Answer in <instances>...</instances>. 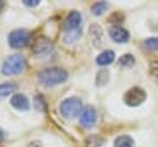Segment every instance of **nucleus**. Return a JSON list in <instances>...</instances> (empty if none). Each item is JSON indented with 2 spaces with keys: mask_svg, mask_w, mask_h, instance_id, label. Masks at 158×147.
Returning <instances> with one entry per match:
<instances>
[{
  "mask_svg": "<svg viewBox=\"0 0 158 147\" xmlns=\"http://www.w3.org/2000/svg\"><path fill=\"white\" fill-rule=\"evenodd\" d=\"M68 78V73L62 68H46L37 73L38 83L44 86H54L63 82H65Z\"/></svg>",
  "mask_w": 158,
  "mask_h": 147,
  "instance_id": "nucleus-1",
  "label": "nucleus"
},
{
  "mask_svg": "<svg viewBox=\"0 0 158 147\" xmlns=\"http://www.w3.org/2000/svg\"><path fill=\"white\" fill-rule=\"evenodd\" d=\"M26 68V59L22 54L15 53L9 56L2 65H1V73L5 75H16L25 70Z\"/></svg>",
  "mask_w": 158,
  "mask_h": 147,
  "instance_id": "nucleus-2",
  "label": "nucleus"
},
{
  "mask_svg": "<svg viewBox=\"0 0 158 147\" xmlns=\"http://www.w3.org/2000/svg\"><path fill=\"white\" fill-rule=\"evenodd\" d=\"M81 101L78 98H68L64 99L59 105L60 115L65 120H73L81 112Z\"/></svg>",
  "mask_w": 158,
  "mask_h": 147,
  "instance_id": "nucleus-3",
  "label": "nucleus"
},
{
  "mask_svg": "<svg viewBox=\"0 0 158 147\" xmlns=\"http://www.w3.org/2000/svg\"><path fill=\"white\" fill-rule=\"evenodd\" d=\"M147 98L146 91L139 86H133L127 90L123 95V101L128 106H138L141 105Z\"/></svg>",
  "mask_w": 158,
  "mask_h": 147,
  "instance_id": "nucleus-4",
  "label": "nucleus"
},
{
  "mask_svg": "<svg viewBox=\"0 0 158 147\" xmlns=\"http://www.w3.org/2000/svg\"><path fill=\"white\" fill-rule=\"evenodd\" d=\"M30 32L23 28L14 30L9 33V44L12 48H21L28 44L30 42Z\"/></svg>",
  "mask_w": 158,
  "mask_h": 147,
  "instance_id": "nucleus-5",
  "label": "nucleus"
},
{
  "mask_svg": "<svg viewBox=\"0 0 158 147\" xmlns=\"http://www.w3.org/2000/svg\"><path fill=\"white\" fill-rule=\"evenodd\" d=\"M79 122L83 127L85 128H90L95 125L96 122V110L94 106H85L81 112H80V116H79Z\"/></svg>",
  "mask_w": 158,
  "mask_h": 147,
  "instance_id": "nucleus-6",
  "label": "nucleus"
},
{
  "mask_svg": "<svg viewBox=\"0 0 158 147\" xmlns=\"http://www.w3.org/2000/svg\"><path fill=\"white\" fill-rule=\"evenodd\" d=\"M80 25H81V15L73 10L68 14L65 21H64V31L65 32H73V31H78L80 30Z\"/></svg>",
  "mask_w": 158,
  "mask_h": 147,
  "instance_id": "nucleus-7",
  "label": "nucleus"
},
{
  "mask_svg": "<svg viewBox=\"0 0 158 147\" xmlns=\"http://www.w3.org/2000/svg\"><path fill=\"white\" fill-rule=\"evenodd\" d=\"M32 49L36 54H40V56L48 54L52 51V42L44 37H38L33 41Z\"/></svg>",
  "mask_w": 158,
  "mask_h": 147,
  "instance_id": "nucleus-8",
  "label": "nucleus"
},
{
  "mask_svg": "<svg viewBox=\"0 0 158 147\" xmlns=\"http://www.w3.org/2000/svg\"><path fill=\"white\" fill-rule=\"evenodd\" d=\"M109 36L111 37L112 41H115L117 43H126L128 41V38H130V33L125 28H122L120 26H112V27H110Z\"/></svg>",
  "mask_w": 158,
  "mask_h": 147,
  "instance_id": "nucleus-9",
  "label": "nucleus"
},
{
  "mask_svg": "<svg viewBox=\"0 0 158 147\" xmlns=\"http://www.w3.org/2000/svg\"><path fill=\"white\" fill-rule=\"evenodd\" d=\"M10 104L16 109V110H21V111H26L30 109V101L28 99L23 95V94H15L11 96Z\"/></svg>",
  "mask_w": 158,
  "mask_h": 147,
  "instance_id": "nucleus-10",
  "label": "nucleus"
},
{
  "mask_svg": "<svg viewBox=\"0 0 158 147\" xmlns=\"http://www.w3.org/2000/svg\"><path fill=\"white\" fill-rule=\"evenodd\" d=\"M115 61V52L111 49L104 51L101 52L98 57H96V63L99 65H109Z\"/></svg>",
  "mask_w": 158,
  "mask_h": 147,
  "instance_id": "nucleus-11",
  "label": "nucleus"
},
{
  "mask_svg": "<svg viewBox=\"0 0 158 147\" xmlns=\"http://www.w3.org/2000/svg\"><path fill=\"white\" fill-rule=\"evenodd\" d=\"M105 140L99 135H90L85 138V146L86 147H102Z\"/></svg>",
  "mask_w": 158,
  "mask_h": 147,
  "instance_id": "nucleus-12",
  "label": "nucleus"
},
{
  "mask_svg": "<svg viewBox=\"0 0 158 147\" xmlns=\"http://www.w3.org/2000/svg\"><path fill=\"white\" fill-rule=\"evenodd\" d=\"M114 147H135V142H133L132 137H130L127 135H122L115 140Z\"/></svg>",
  "mask_w": 158,
  "mask_h": 147,
  "instance_id": "nucleus-13",
  "label": "nucleus"
},
{
  "mask_svg": "<svg viewBox=\"0 0 158 147\" xmlns=\"http://www.w3.org/2000/svg\"><path fill=\"white\" fill-rule=\"evenodd\" d=\"M89 35L94 42L95 46H99L101 43V28L98 26V25H91L90 28H89Z\"/></svg>",
  "mask_w": 158,
  "mask_h": 147,
  "instance_id": "nucleus-14",
  "label": "nucleus"
},
{
  "mask_svg": "<svg viewBox=\"0 0 158 147\" xmlns=\"http://www.w3.org/2000/svg\"><path fill=\"white\" fill-rule=\"evenodd\" d=\"M17 85L15 83H4L0 84V100L9 96L14 90H16Z\"/></svg>",
  "mask_w": 158,
  "mask_h": 147,
  "instance_id": "nucleus-15",
  "label": "nucleus"
},
{
  "mask_svg": "<svg viewBox=\"0 0 158 147\" xmlns=\"http://www.w3.org/2000/svg\"><path fill=\"white\" fill-rule=\"evenodd\" d=\"M107 6H109V4H107L106 1H98V2L93 4V6H91V11H93L94 15L99 16V15H101V14L107 9Z\"/></svg>",
  "mask_w": 158,
  "mask_h": 147,
  "instance_id": "nucleus-16",
  "label": "nucleus"
},
{
  "mask_svg": "<svg viewBox=\"0 0 158 147\" xmlns=\"http://www.w3.org/2000/svg\"><path fill=\"white\" fill-rule=\"evenodd\" d=\"M118 64L122 65V67H126V68H130L135 64V57L132 54H123L118 59Z\"/></svg>",
  "mask_w": 158,
  "mask_h": 147,
  "instance_id": "nucleus-17",
  "label": "nucleus"
},
{
  "mask_svg": "<svg viewBox=\"0 0 158 147\" xmlns=\"http://www.w3.org/2000/svg\"><path fill=\"white\" fill-rule=\"evenodd\" d=\"M110 75H109V72L107 69H101L98 74H96V85H104L107 83Z\"/></svg>",
  "mask_w": 158,
  "mask_h": 147,
  "instance_id": "nucleus-18",
  "label": "nucleus"
},
{
  "mask_svg": "<svg viewBox=\"0 0 158 147\" xmlns=\"http://www.w3.org/2000/svg\"><path fill=\"white\" fill-rule=\"evenodd\" d=\"M144 47L151 51H158V37H151L144 41Z\"/></svg>",
  "mask_w": 158,
  "mask_h": 147,
  "instance_id": "nucleus-19",
  "label": "nucleus"
},
{
  "mask_svg": "<svg viewBox=\"0 0 158 147\" xmlns=\"http://www.w3.org/2000/svg\"><path fill=\"white\" fill-rule=\"evenodd\" d=\"M149 74L158 83V62L157 61H154V62H152L149 64Z\"/></svg>",
  "mask_w": 158,
  "mask_h": 147,
  "instance_id": "nucleus-20",
  "label": "nucleus"
},
{
  "mask_svg": "<svg viewBox=\"0 0 158 147\" xmlns=\"http://www.w3.org/2000/svg\"><path fill=\"white\" fill-rule=\"evenodd\" d=\"M35 107H36L37 110H40V111L46 109L44 101H43V99H42L41 96H36V98H35Z\"/></svg>",
  "mask_w": 158,
  "mask_h": 147,
  "instance_id": "nucleus-21",
  "label": "nucleus"
},
{
  "mask_svg": "<svg viewBox=\"0 0 158 147\" xmlns=\"http://www.w3.org/2000/svg\"><path fill=\"white\" fill-rule=\"evenodd\" d=\"M38 4H40V0H23V5L30 6V7H32V6H37Z\"/></svg>",
  "mask_w": 158,
  "mask_h": 147,
  "instance_id": "nucleus-22",
  "label": "nucleus"
},
{
  "mask_svg": "<svg viewBox=\"0 0 158 147\" xmlns=\"http://www.w3.org/2000/svg\"><path fill=\"white\" fill-rule=\"evenodd\" d=\"M27 147H42V145H41V142L40 141H32V142H30L28 145H27Z\"/></svg>",
  "mask_w": 158,
  "mask_h": 147,
  "instance_id": "nucleus-23",
  "label": "nucleus"
},
{
  "mask_svg": "<svg viewBox=\"0 0 158 147\" xmlns=\"http://www.w3.org/2000/svg\"><path fill=\"white\" fill-rule=\"evenodd\" d=\"M2 138H4V132H2V130L0 128V141H1Z\"/></svg>",
  "mask_w": 158,
  "mask_h": 147,
  "instance_id": "nucleus-24",
  "label": "nucleus"
},
{
  "mask_svg": "<svg viewBox=\"0 0 158 147\" xmlns=\"http://www.w3.org/2000/svg\"><path fill=\"white\" fill-rule=\"evenodd\" d=\"M2 7H4V1H1V0H0V12H1Z\"/></svg>",
  "mask_w": 158,
  "mask_h": 147,
  "instance_id": "nucleus-25",
  "label": "nucleus"
}]
</instances>
